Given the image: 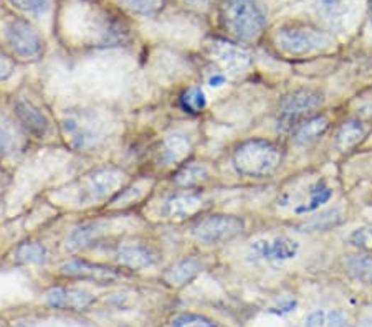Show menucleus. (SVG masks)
Segmentation results:
<instances>
[{
	"label": "nucleus",
	"mask_w": 372,
	"mask_h": 327,
	"mask_svg": "<svg viewBox=\"0 0 372 327\" xmlns=\"http://www.w3.org/2000/svg\"><path fill=\"white\" fill-rule=\"evenodd\" d=\"M275 43L283 53L301 57V55L323 52L333 45V40L314 25L293 22L276 30Z\"/></svg>",
	"instance_id": "7ed1b4c3"
},
{
	"label": "nucleus",
	"mask_w": 372,
	"mask_h": 327,
	"mask_svg": "<svg viewBox=\"0 0 372 327\" xmlns=\"http://www.w3.org/2000/svg\"><path fill=\"white\" fill-rule=\"evenodd\" d=\"M207 48L210 57L224 72L242 74L251 67V57L247 50L240 48L239 45L227 42V40H214Z\"/></svg>",
	"instance_id": "1a4fd4ad"
},
{
	"label": "nucleus",
	"mask_w": 372,
	"mask_h": 327,
	"mask_svg": "<svg viewBox=\"0 0 372 327\" xmlns=\"http://www.w3.org/2000/svg\"><path fill=\"white\" fill-rule=\"evenodd\" d=\"M344 268L351 278L364 284H372V255H349L344 260Z\"/></svg>",
	"instance_id": "6ab92c4d"
},
{
	"label": "nucleus",
	"mask_w": 372,
	"mask_h": 327,
	"mask_svg": "<svg viewBox=\"0 0 372 327\" xmlns=\"http://www.w3.org/2000/svg\"><path fill=\"white\" fill-rule=\"evenodd\" d=\"M60 275L65 278L82 279V281H93L98 284H111L121 278L119 270L113 266L93 263V261L84 258H73L60 266Z\"/></svg>",
	"instance_id": "0eeeda50"
},
{
	"label": "nucleus",
	"mask_w": 372,
	"mask_h": 327,
	"mask_svg": "<svg viewBox=\"0 0 372 327\" xmlns=\"http://www.w3.org/2000/svg\"><path fill=\"white\" fill-rule=\"evenodd\" d=\"M164 2L165 0H121V4L131 12L143 15L159 12L164 7Z\"/></svg>",
	"instance_id": "a878e982"
},
{
	"label": "nucleus",
	"mask_w": 372,
	"mask_h": 327,
	"mask_svg": "<svg viewBox=\"0 0 372 327\" xmlns=\"http://www.w3.org/2000/svg\"><path fill=\"white\" fill-rule=\"evenodd\" d=\"M210 180V172L204 164L185 162L173 175V184L179 190H195Z\"/></svg>",
	"instance_id": "f3484780"
},
{
	"label": "nucleus",
	"mask_w": 372,
	"mask_h": 327,
	"mask_svg": "<svg viewBox=\"0 0 372 327\" xmlns=\"http://www.w3.org/2000/svg\"><path fill=\"white\" fill-rule=\"evenodd\" d=\"M295 308H296V301H288V303L281 306V308H278V311H275V313H278V314L291 313V311H295Z\"/></svg>",
	"instance_id": "72a5a7b5"
},
{
	"label": "nucleus",
	"mask_w": 372,
	"mask_h": 327,
	"mask_svg": "<svg viewBox=\"0 0 372 327\" xmlns=\"http://www.w3.org/2000/svg\"><path fill=\"white\" fill-rule=\"evenodd\" d=\"M220 23L239 42H253L263 33L266 17L258 0H222Z\"/></svg>",
	"instance_id": "f03ea898"
},
{
	"label": "nucleus",
	"mask_w": 372,
	"mask_h": 327,
	"mask_svg": "<svg viewBox=\"0 0 372 327\" xmlns=\"http://www.w3.org/2000/svg\"><path fill=\"white\" fill-rule=\"evenodd\" d=\"M331 197H333V190L326 185L324 180H318V182H316L310 190V202L305 205H300V207L296 209V214L303 215V214L314 212V210L319 209L321 205L329 202Z\"/></svg>",
	"instance_id": "5701e85b"
},
{
	"label": "nucleus",
	"mask_w": 372,
	"mask_h": 327,
	"mask_svg": "<svg viewBox=\"0 0 372 327\" xmlns=\"http://www.w3.org/2000/svg\"><path fill=\"white\" fill-rule=\"evenodd\" d=\"M13 113L15 118L18 121L20 128H22L25 133L33 135V138L37 139H42L47 135L50 129V121L47 114L38 106H35L30 99L18 98L17 101L13 103Z\"/></svg>",
	"instance_id": "f8f14e48"
},
{
	"label": "nucleus",
	"mask_w": 372,
	"mask_h": 327,
	"mask_svg": "<svg viewBox=\"0 0 372 327\" xmlns=\"http://www.w3.org/2000/svg\"><path fill=\"white\" fill-rule=\"evenodd\" d=\"M5 42L13 57L33 62L43 55L45 42L38 30L23 18H13L5 25Z\"/></svg>",
	"instance_id": "39448f33"
},
{
	"label": "nucleus",
	"mask_w": 372,
	"mask_h": 327,
	"mask_svg": "<svg viewBox=\"0 0 372 327\" xmlns=\"http://www.w3.org/2000/svg\"><path fill=\"white\" fill-rule=\"evenodd\" d=\"M179 106L184 113L197 116L202 113V111L207 108V98H205V93L202 92V88L194 84V87L185 88L179 96Z\"/></svg>",
	"instance_id": "412c9836"
},
{
	"label": "nucleus",
	"mask_w": 372,
	"mask_h": 327,
	"mask_svg": "<svg viewBox=\"0 0 372 327\" xmlns=\"http://www.w3.org/2000/svg\"><path fill=\"white\" fill-rule=\"evenodd\" d=\"M324 103V94L316 88H298L283 94L278 103L280 118L286 123L306 119V116L314 113Z\"/></svg>",
	"instance_id": "423d86ee"
},
{
	"label": "nucleus",
	"mask_w": 372,
	"mask_h": 327,
	"mask_svg": "<svg viewBox=\"0 0 372 327\" xmlns=\"http://www.w3.org/2000/svg\"><path fill=\"white\" fill-rule=\"evenodd\" d=\"M15 63L12 58L5 57V55H0V82H5L13 74Z\"/></svg>",
	"instance_id": "c756f323"
},
{
	"label": "nucleus",
	"mask_w": 372,
	"mask_h": 327,
	"mask_svg": "<svg viewBox=\"0 0 372 327\" xmlns=\"http://www.w3.org/2000/svg\"><path fill=\"white\" fill-rule=\"evenodd\" d=\"M10 4H12L15 9L23 10V12L38 13L48 9L50 0H10Z\"/></svg>",
	"instance_id": "c85d7f7f"
},
{
	"label": "nucleus",
	"mask_w": 372,
	"mask_h": 327,
	"mask_svg": "<svg viewBox=\"0 0 372 327\" xmlns=\"http://www.w3.org/2000/svg\"><path fill=\"white\" fill-rule=\"evenodd\" d=\"M341 221H343V215L339 210H328V212L321 214L319 217L306 221L301 228H305L303 231H329L341 225Z\"/></svg>",
	"instance_id": "393cba45"
},
{
	"label": "nucleus",
	"mask_w": 372,
	"mask_h": 327,
	"mask_svg": "<svg viewBox=\"0 0 372 327\" xmlns=\"http://www.w3.org/2000/svg\"><path fill=\"white\" fill-rule=\"evenodd\" d=\"M329 129V119L323 114L311 116L300 121L293 131V144L296 148H310L319 140Z\"/></svg>",
	"instance_id": "dca6fc26"
},
{
	"label": "nucleus",
	"mask_w": 372,
	"mask_h": 327,
	"mask_svg": "<svg viewBox=\"0 0 372 327\" xmlns=\"http://www.w3.org/2000/svg\"><path fill=\"white\" fill-rule=\"evenodd\" d=\"M99 233H102V226L98 223H87L73 231L72 236H70V245L77 250L87 248L94 241H98Z\"/></svg>",
	"instance_id": "b1692460"
},
{
	"label": "nucleus",
	"mask_w": 372,
	"mask_h": 327,
	"mask_svg": "<svg viewBox=\"0 0 372 327\" xmlns=\"http://www.w3.org/2000/svg\"><path fill=\"white\" fill-rule=\"evenodd\" d=\"M245 230L244 218L237 215L227 214H214L209 217L200 218L197 223L192 226L194 240L205 246H217L229 243L235 238H239Z\"/></svg>",
	"instance_id": "20e7f679"
},
{
	"label": "nucleus",
	"mask_w": 372,
	"mask_h": 327,
	"mask_svg": "<svg viewBox=\"0 0 372 327\" xmlns=\"http://www.w3.org/2000/svg\"><path fill=\"white\" fill-rule=\"evenodd\" d=\"M285 150L273 140L251 138L240 143L232 153V164L239 175L248 179L271 177L281 167Z\"/></svg>",
	"instance_id": "f257e3e1"
},
{
	"label": "nucleus",
	"mask_w": 372,
	"mask_h": 327,
	"mask_svg": "<svg viewBox=\"0 0 372 327\" xmlns=\"http://www.w3.org/2000/svg\"><path fill=\"white\" fill-rule=\"evenodd\" d=\"M15 260L23 265H45L48 261V250L42 241H23L15 250Z\"/></svg>",
	"instance_id": "aec40b11"
},
{
	"label": "nucleus",
	"mask_w": 372,
	"mask_h": 327,
	"mask_svg": "<svg viewBox=\"0 0 372 327\" xmlns=\"http://www.w3.org/2000/svg\"><path fill=\"white\" fill-rule=\"evenodd\" d=\"M173 327H217V324L205 316L182 314L173 321Z\"/></svg>",
	"instance_id": "cd10ccee"
},
{
	"label": "nucleus",
	"mask_w": 372,
	"mask_h": 327,
	"mask_svg": "<svg viewBox=\"0 0 372 327\" xmlns=\"http://www.w3.org/2000/svg\"><path fill=\"white\" fill-rule=\"evenodd\" d=\"M349 243L364 253H372V225L356 228L349 236Z\"/></svg>",
	"instance_id": "bb28decb"
},
{
	"label": "nucleus",
	"mask_w": 372,
	"mask_h": 327,
	"mask_svg": "<svg viewBox=\"0 0 372 327\" xmlns=\"http://www.w3.org/2000/svg\"><path fill=\"white\" fill-rule=\"evenodd\" d=\"M192 153V144L187 135L184 134H170L165 138L163 143L159 144V162L164 165H180L185 164V159L189 157V154Z\"/></svg>",
	"instance_id": "2eb2a0df"
},
{
	"label": "nucleus",
	"mask_w": 372,
	"mask_h": 327,
	"mask_svg": "<svg viewBox=\"0 0 372 327\" xmlns=\"http://www.w3.org/2000/svg\"><path fill=\"white\" fill-rule=\"evenodd\" d=\"M0 327H7V324H5V321H0Z\"/></svg>",
	"instance_id": "c9c22d12"
},
{
	"label": "nucleus",
	"mask_w": 372,
	"mask_h": 327,
	"mask_svg": "<svg viewBox=\"0 0 372 327\" xmlns=\"http://www.w3.org/2000/svg\"><path fill=\"white\" fill-rule=\"evenodd\" d=\"M119 185H123V174L114 167L98 169L92 175H87V187L92 199L116 195Z\"/></svg>",
	"instance_id": "4468645a"
},
{
	"label": "nucleus",
	"mask_w": 372,
	"mask_h": 327,
	"mask_svg": "<svg viewBox=\"0 0 372 327\" xmlns=\"http://www.w3.org/2000/svg\"><path fill=\"white\" fill-rule=\"evenodd\" d=\"M368 13H369V20L372 23V0H369V5H368Z\"/></svg>",
	"instance_id": "f704fd0d"
},
{
	"label": "nucleus",
	"mask_w": 372,
	"mask_h": 327,
	"mask_svg": "<svg viewBox=\"0 0 372 327\" xmlns=\"http://www.w3.org/2000/svg\"><path fill=\"white\" fill-rule=\"evenodd\" d=\"M205 268L204 261L197 256H185V258L175 261L173 266L163 273V281L170 288H184L197 278Z\"/></svg>",
	"instance_id": "ddd939ff"
},
{
	"label": "nucleus",
	"mask_w": 372,
	"mask_h": 327,
	"mask_svg": "<svg viewBox=\"0 0 372 327\" xmlns=\"http://www.w3.org/2000/svg\"><path fill=\"white\" fill-rule=\"evenodd\" d=\"M205 200L194 190H177L164 202L163 215L170 220H185L199 215L205 209Z\"/></svg>",
	"instance_id": "9d476101"
},
{
	"label": "nucleus",
	"mask_w": 372,
	"mask_h": 327,
	"mask_svg": "<svg viewBox=\"0 0 372 327\" xmlns=\"http://www.w3.org/2000/svg\"><path fill=\"white\" fill-rule=\"evenodd\" d=\"M45 299L52 309L84 311L93 304L94 296L89 291L75 286H57L45 294Z\"/></svg>",
	"instance_id": "9b49d317"
},
{
	"label": "nucleus",
	"mask_w": 372,
	"mask_h": 327,
	"mask_svg": "<svg viewBox=\"0 0 372 327\" xmlns=\"http://www.w3.org/2000/svg\"><path fill=\"white\" fill-rule=\"evenodd\" d=\"M300 251V245L288 236H276L270 240V261L293 260Z\"/></svg>",
	"instance_id": "4be33fe9"
},
{
	"label": "nucleus",
	"mask_w": 372,
	"mask_h": 327,
	"mask_svg": "<svg viewBox=\"0 0 372 327\" xmlns=\"http://www.w3.org/2000/svg\"><path fill=\"white\" fill-rule=\"evenodd\" d=\"M326 323V313L324 311H316V313L310 314L306 319V327H321Z\"/></svg>",
	"instance_id": "7c9ffc66"
},
{
	"label": "nucleus",
	"mask_w": 372,
	"mask_h": 327,
	"mask_svg": "<svg viewBox=\"0 0 372 327\" xmlns=\"http://www.w3.org/2000/svg\"><path fill=\"white\" fill-rule=\"evenodd\" d=\"M326 323H328L329 327H339V326H343V323H344V316H343V313H339V311H333V313L328 314V319H326Z\"/></svg>",
	"instance_id": "2f4dec72"
},
{
	"label": "nucleus",
	"mask_w": 372,
	"mask_h": 327,
	"mask_svg": "<svg viewBox=\"0 0 372 327\" xmlns=\"http://www.w3.org/2000/svg\"><path fill=\"white\" fill-rule=\"evenodd\" d=\"M209 87H212V88H219V87H222V84L225 83V74L224 73H215L212 74V77L209 78Z\"/></svg>",
	"instance_id": "473e14b6"
},
{
	"label": "nucleus",
	"mask_w": 372,
	"mask_h": 327,
	"mask_svg": "<svg viewBox=\"0 0 372 327\" xmlns=\"http://www.w3.org/2000/svg\"><path fill=\"white\" fill-rule=\"evenodd\" d=\"M366 134L364 124L361 121L349 119L344 121L343 124L339 126L338 133H336V145L341 153H348V150L354 149L361 140H363Z\"/></svg>",
	"instance_id": "a211bd4d"
},
{
	"label": "nucleus",
	"mask_w": 372,
	"mask_h": 327,
	"mask_svg": "<svg viewBox=\"0 0 372 327\" xmlns=\"http://www.w3.org/2000/svg\"><path fill=\"white\" fill-rule=\"evenodd\" d=\"M160 251L148 241H126L116 251V263L124 270L143 271L158 265Z\"/></svg>",
	"instance_id": "6e6552de"
}]
</instances>
